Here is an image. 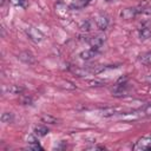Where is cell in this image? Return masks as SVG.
<instances>
[{
	"label": "cell",
	"instance_id": "obj_1",
	"mask_svg": "<svg viewBox=\"0 0 151 151\" xmlns=\"http://www.w3.org/2000/svg\"><path fill=\"white\" fill-rule=\"evenodd\" d=\"M26 34H27V37H28L29 40H32L33 42H37V44L40 42V41H42V39H44V34L38 28L32 27V26H29V27L26 28Z\"/></svg>",
	"mask_w": 151,
	"mask_h": 151
},
{
	"label": "cell",
	"instance_id": "obj_2",
	"mask_svg": "<svg viewBox=\"0 0 151 151\" xmlns=\"http://www.w3.org/2000/svg\"><path fill=\"white\" fill-rule=\"evenodd\" d=\"M94 22H96V26L98 27V29L105 31V29H107V27L110 25V18H109V15L101 13L94 18Z\"/></svg>",
	"mask_w": 151,
	"mask_h": 151
},
{
	"label": "cell",
	"instance_id": "obj_3",
	"mask_svg": "<svg viewBox=\"0 0 151 151\" xmlns=\"http://www.w3.org/2000/svg\"><path fill=\"white\" fill-rule=\"evenodd\" d=\"M150 146H151V134H146V136H143L140 139H138L133 149L134 150H149Z\"/></svg>",
	"mask_w": 151,
	"mask_h": 151
},
{
	"label": "cell",
	"instance_id": "obj_4",
	"mask_svg": "<svg viewBox=\"0 0 151 151\" xmlns=\"http://www.w3.org/2000/svg\"><path fill=\"white\" fill-rule=\"evenodd\" d=\"M86 41L91 45L92 48H94V50L98 51V50L104 45V42H105V35H103V34H98V35H94V37L88 38Z\"/></svg>",
	"mask_w": 151,
	"mask_h": 151
},
{
	"label": "cell",
	"instance_id": "obj_5",
	"mask_svg": "<svg viewBox=\"0 0 151 151\" xmlns=\"http://www.w3.org/2000/svg\"><path fill=\"white\" fill-rule=\"evenodd\" d=\"M139 13V11L136 7H126L124 9H122L120 12V17L125 20H132L137 17V14Z\"/></svg>",
	"mask_w": 151,
	"mask_h": 151
},
{
	"label": "cell",
	"instance_id": "obj_6",
	"mask_svg": "<svg viewBox=\"0 0 151 151\" xmlns=\"http://www.w3.org/2000/svg\"><path fill=\"white\" fill-rule=\"evenodd\" d=\"M24 92V87L19 85H2L4 94H20Z\"/></svg>",
	"mask_w": 151,
	"mask_h": 151
},
{
	"label": "cell",
	"instance_id": "obj_7",
	"mask_svg": "<svg viewBox=\"0 0 151 151\" xmlns=\"http://www.w3.org/2000/svg\"><path fill=\"white\" fill-rule=\"evenodd\" d=\"M18 59L21 60L25 64H28V65H32V64L35 63V57L29 51H22V52H20L18 54Z\"/></svg>",
	"mask_w": 151,
	"mask_h": 151
},
{
	"label": "cell",
	"instance_id": "obj_8",
	"mask_svg": "<svg viewBox=\"0 0 151 151\" xmlns=\"http://www.w3.org/2000/svg\"><path fill=\"white\" fill-rule=\"evenodd\" d=\"M127 90H129V86L126 83H122V84H117L114 86V88L112 90V96L114 97H123L127 93Z\"/></svg>",
	"mask_w": 151,
	"mask_h": 151
},
{
	"label": "cell",
	"instance_id": "obj_9",
	"mask_svg": "<svg viewBox=\"0 0 151 151\" xmlns=\"http://www.w3.org/2000/svg\"><path fill=\"white\" fill-rule=\"evenodd\" d=\"M97 53H98L97 50H94V48H90V50H85V51L80 52L79 57H80L81 59H84V60H90V59H92L93 57H96Z\"/></svg>",
	"mask_w": 151,
	"mask_h": 151
},
{
	"label": "cell",
	"instance_id": "obj_10",
	"mask_svg": "<svg viewBox=\"0 0 151 151\" xmlns=\"http://www.w3.org/2000/svg\"><path fill=\"white\" fill-rule=\"evenodd\" d=\"M70 71L72 73H74L76 76H78V77H84V76H87V74L91 73L88 67L83 68V67H74V66H72V67H70Z\"/></svg>",
	"mask_w": 151,
	"mask_h": 151
},
{
	"label": "cell",
	"instance_id": "obj_11",
	"mask_svg": "<svg viewBox=\"0 0 151 151\" xmlns=\"http://www.w3.org/2000/svg\"><path fill=\"white\" fill-rule=\"evenodd\" d=\"M91 0H74L72 1V4L70 5V8L71 9H81L84 8Z\"/></svg>",
	"mask_w": 151,
	"mask_h": 151
},
{
	"label": "cell",
	"instance_id": "obj_12",
	"mask_svg": "<svg viewBox=\"0 0 151 151\" xmlns=\"http://www.w3.org/2000/svg\"><path fill=\"white\" fill-rule=\"evenodd\" d=\"M139 61L144 65H147V66H151V51H147V52H144L139 55Z\"/></svg>",
	"mask_w": 151,
	"mask_h": 151
},
{
	"label": "cell",
	"instance_id": "obj_13",
	"mask_svg": "<svg viewBox=\"0 0 151 151\" xmlns=\"http://www.w3.org/2000/svg\"><path fill=\"white\" fill-rule=\"evenodd\" d=\"M48 133V129L45 125H37L34 127V134L38 137H44Z\"/></svg>",
	"mask_w": 151,
	"mask_h": 151
},
{
	"label": "cell",
	"instance_id": "obj_14",
	"mask_svg": "<svg viewBox=\"0 0 151 151\" xmlns=\"http://www.w3.org/2000/svg\"><path fill=\"white\" fill-rule=\"evenodd\" d=\"M118 111H119V109H117V107H104L101 110V116H104V117H111V116L117 114Z\"/></svg>",
	"mask_w": 151,
	"mask_h": 151
},
{
	"label": "cell",
	"instance_id": "obj_15",
	"mask_svg": "<svg viewBox=\"0 0 151 151\" xmlns=\"http://www.w3.org/2000/svg\"><path fill=\"white\" fill-rule=\"evenodd\" d=\"M14 120V116L12 112H4L1 114V122L5 124H11Z\"/></svg>",
	"mask_w": 151,
	"mask_h": 151
},
{
	"label": "cell",
	"instance_id": "obj_16",
	"mask_svg": "<svg viewBox=\"0 0 151 151\" xmlns=\"http://www.w3.org/2000/svg\"><path fill=\"white\" fill-rule=\"evenodd\" d=\"M139 38L143 39V40L151 38V28H149V27L140 28V31H139Z\"/></svg>",
	"mask_w": 151,
	"mask_h": 151
},
{
	"label": "cell",
	"instance_id": "obj_17",
	"mask_svg": "<svg viewBox=\"0 0 151 151\" xmlns=\"http://www.w3.org/2000/svg\"><path fill=\"white\" fill-rule=\"evenodd\" d=\"M40 119L42 123H47V124H55L57 123V118L51 116V114H42Z\"/></svg>",
	"mask_w": 151,
	"mask_h": 151
},
{
	"label": "cell",
	"instance_id": "obj_18",
	"mask_svg": "<svg viewBox=\"0 0 151 151\" xmlns=\"http://www.w3.org/2000/svg\"><path fill=\"white\" fill-rule=\"evenodd\" d=\"M87 85L88 86H94V87H100V86H104L105 85V81L103 80H99V79H90V80H86Z\"/></svg>",
	"mask_w": 151,
	"mask_h": 151
},
{
	"label": "cell",
	"instance_id": "obj_19",
	"mask_svg": "<svg viewBox=\"0 0 151 151\" xmlns=\"http://www.w3.org/2000/svg\"><path fill=\"white\" fill-rule=\"evenodd\" d=\"M19 100H20V103L22 105H31L33 103V99H32V97L29 94H21Z\"/></svg>",
	"mask_w": 151,
	"mask_h": 151
},
{
	"label": "cell",
	"instance_id": "obj_20",
	"mask_svg": "<svg viewBox=\"0 0 151 151\" xmlns=\"http://www.w3.org/2000/svg\"><path fill=\"white\" fill-rule=\"evenodd\" d=\"M91 28H92L91 20H85V21H83L80 24V29L84 31V32H88V31H91Z\"/></svg>",
	"mask_w": 151,
	"mask_h": 151
},
{
	"label": "cell",
	"instance_id": "obj_21",
	"mask_svg": "<svg viewBox=\"0 0 151 151\" xmlns=\"http://www.w3.org/2000/svg\"><path fill=\"white\" fill-rule=\"evenodd\" d=\"M28 150H34V151H38V150H42L41 145L38 143V142H34V143H28V146H27Z\"/></svg>",
	"mask_w": 151,
	"mask_h": 151
},
{
	"label": "cell",
	"instance_id": "obj_22",
	"mask_svg": "<svg viewBox=\"0 0 151 151\" xmlns=\"http://www.w3.org/2000/svg\"><path fill=\"white\" fill-rule=\"evenodd\" d=\"M59 86H60V87H63V88H66V90H74V88H76V85H73V84H72V83H70V81L60 83V84H59Z\"/></svg>",
	"mask_w": 151,
	"mask_h": 151
},
{
	"label": "cell",
	"instance_id": "obj_23",
	"mask_svg": "<svg viewBox=\"0 0 151 151\" xmlns=\"http://www.w3.org/2000/svg\"><path fill=\"white\" fill-rule=\"evenodd\" d=\"M9 2L14 6H22V7L26 6V0H9Z\"/></svg>",
	"mask_w": 151,
	"mask_h": 151
},
{
	"label": "cell",
	"instance_id": "obj_24",
	"mask_svg": "<svg viewBox=\"0 0 151 151\" xmlns=\"http://www.w3.org/2000/svg\"><path fill=\"white\" fill-rule=\"evenodd\" d=\"M34 142H38V140H37V138H35V136L29 134V136L27 137V143H34Z\"/></svg>",
	"mask_w": 151,
	"mask_h": 151
},
{
	"label": "cell",
	"instance_id": "obj_25",
	"mask_svg": "<svg viewBox=\"0 0 151 151\" xmlns=\"http://www.w3.org/2000/svg\"><path fill=\"white\" fill-rule=\"evenodd\" d=\"M144 113H146V114H151V104H150L149 106H146V107H145Z\"/></svg>",
	"mask_w": 151,
	"mask_h": 151
},
{
	"label": "cell",
	"instance_id": "obj_26",
	"mask_svg": "<svg viewBox=\"0 0 151 151\" xmlns=\"http://www.w3.org/2000/svg\"><path fill=\"white\" fill-rule=\"evenodd\" d=\"M88 150H103L104 147L103 146H90V147H87Z\"/></svg>",
	"mask_w": 151,
	"mask_h": 151
},
{
	"label": "cell",
	"instance_id": "obj_27",
	"mask_svg": "<svg viewBox=\"0 0 151 151\" xmlns=\"http://www.w3.org/2000/svg\"><path fill=\"white\" fill-rule=\"evenodd\" d=\"M4 2H5V0H1V1H0V5L2 6V5H4Z\"/></svg>",
	"mask_w": 151,
	"mask_h": 151
},
{
	"label": "cell",
	"instance_id": "obj_28",
	"mask_svg": "<svg viewBox=\"0 0 151 151\" xmlns=\"http://www.w3.org/2000/svg\"><path fill=\"white\" fill-rule=\"evenodd\" d=\"M105 1H110V0H105Z\"/></svg>",
	"mask_w": 151,
	"mask_h": 151
}]
</instances>
